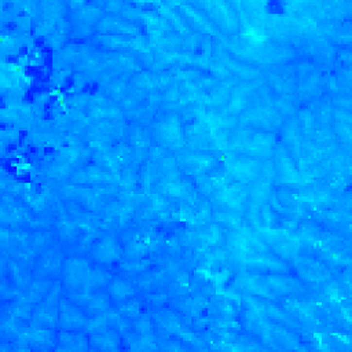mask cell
I'll list each match as a JSON object with an SVG mask.
<instances>
[{
    "label": "cell",
    "instance_id": "1",
    "mask_svg": "<svg viewBox=\"0 0 352 352\" xmlns=\"http://www.w3.org/2000/svg\"><path fill=\"white\" fill-rule=\"evenodd\" d=\"M112 241L106 240L104 241V244L98 245V250L95 252V256L99 259V260H104V262H109V260H113L114 257L117 256L114 253V245L110 244Z\"/></svg>",
    "mask_w": 352,
    "mask_h": 352
},
{
    "label": "cell",
    "instance_id": "2",
    "mask_svg": "<svg viewBox=\"0 0 352 352\" xmlns=\"http://www.w3.org/2000/svg\"><path fill=\"white\" fill-rule=\"evenodd\" d=\"M112 293L114 295L116 299H124L127 295L132 293V290L129 288L128 283H125V282H123V281L117 280L114 281V283L112 285Z\"/></svg>",
    "mask_w": 352,
    "mask_h": 352
}]
</instances>
